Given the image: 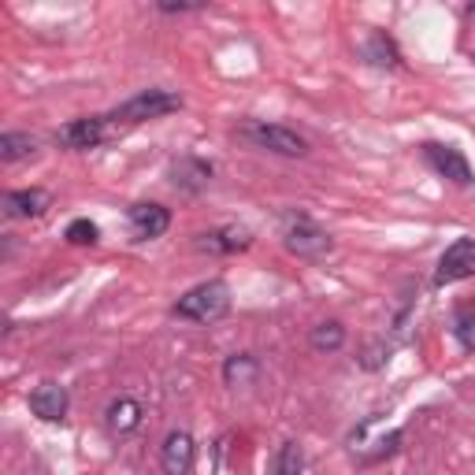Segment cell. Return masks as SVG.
I'll return each instance as SVG.
<instances>
[{
    "mask_svg": "<svg viewBox=\"0 0 475 475\" xmlns=\"http://www.w3.org/2000/svg\"><path fill=\"white\" fill-rule=\"evenodd\" d=\"M226 308H231V290H226V282L212 279V282H201L194 290H186L175 305V316L190 323H216L226 316Z\"/></svg>",
    "mask_w": 475,
    "mask_h": 475,
    "instance_id": "6da1fadb",
    "label": "cell"
},
{
    "mask_svg": "<svg viewBox=\"0 0 475 475\" xmlns=\"http://www.w3.org/2000/svg\"><path fill=\"white\" fill-rule=\"evenodd\" d=\"M178 108H182L178 93H171V90H141L138 97L127 100V105H119L112 112V119L146 123V119H160V115H168V112H178Z\"/></svg>",
    "mask_w": 475,
    "mask_h": 475,
    "instance_id": "7a4b0ae2",
    "label": "cell"
},
{
    "mask_svg": "<svg viewBox=\"0 0 475 475\" xmlns=\"http://www.w3.org/2000/svg\"><path fill=\"white\" fill-rule=\"evenodd\" d=\"M286 249H290L294 257H301V260H320V257H327L330 253V234L323 231V226H316L313 219H305V216H294L290 223H286Z\"/></svg>",
    "mask_w": 475,
    "mask_h": 475,
    "instance_id": "3957f363",
    "label": "cell"
},
{
    "mask_svg": "<svg viewBox=\"0 0 475 475\" xmlns=\"http://www.w3.org/2000/svg\"><path fill=\"white\" fill-rule=\"evenodd\" d=\"M245 138L257 141L260 149L275 153V156H290L294 160V156L308 153V141L290 127H279V123H249V127H245Z\"/></svg>",
    "mask_w": 475,
    "mask_h": 475,
    "instance_id": "277c9868",
    "label": "cell"
},
{
    "mask_svg": "<svg viewBox=\"0 0 475 475\" xmlns=\"http://www.w3.org/2000/svg\"><path fill=\"white\" fill-rule=\"evenodd\" d=\"M108 123L112 115H90V119H71L56 131V141L64 149H97L108 138Z\"/></svg>",
    "mask_w": 475,
    "mask_h": 475,
    "instance_id": "5b68a950",
    "label": "cell"
},
{
    "mask_svg": "<svg viewBox=\"0 0 475 475\" xmlns=\"http://www.w3.org/2000/svg\"><path fill=\"white\" fill-rule=\"evenodd\" d=\"M475 275V238H457L449 245V249L442 253L439 260V272H435V282L446 286V282H461Z\"/></svg>",
    "mask_w": 475,
    "mask_h": 475,
    "instance_id": "8992f818",
    "label": "cell"
},
{
    "mask_svg": "<svg viewBox=\"0 0 475 475\" xmlns=\"http://www.w3.org/2000/svg\"><path fill=\"white\" fill-rule=\"evenodd\" d=\"M424 160L435 168L442 178L449 182H457V186H468L471 182V168H468V160L461 156V149H453V146H424Z\"/></svg>",
    "mask_w": 475,
    "mask_h": 475,
    "instance_id": "52a82bcc",
    "label": "cell"
},
{
    "mask_svg": "<svg viewBox=\"0 0 475 475\" xmlns=\"http://www.w3.org/2000/svg\"><path fill=\"white\" fill-rule=\"evenodd\" d=\"M194 457H197V446H194V439L186 435V431H171V435L163 439L160 464H163V471H168V475H190Z\"/></svg>",
    "mask_w": 475,
    "mask_h": 475,
    "instance_id": "ba28073f",
    "label": "cell"
},
{
    "mask_svg": "<svg viewBox=\"0 0 475 475\" xmlns=\"http://www.w3.org/2000/svg\"><path fill=\"white\" fill-rule=\"evenodd\" d=\"M30 412L45 424H59L67 416V390L56 386V383H41L30 394Z\"/></svg>",
    "mask_w": 475,
    "mask_h": 475,
    "instance_id": "9c48e42d",
    "label": "cell"
},
{
    "mask_svg": "<svg viewBox=\"0 0 475 475\" xmlns=\"http://www.w3.org/2000/svg\"><path fill=\"white\" fill-rule=\"evenodd\" d=\"M131 226L138 238H160L163 231L171 226V212L163 204H153V201H141V204H131Z\"/></svg>",
    "mask_w": 475,
    "mask_h": 475,
    "instance_id": "30bf717a",
    "label": "cell"
},
{
    "mask_svg": "<svg viewBox=\"0 0 475 475\" xmlns=\"http://www.w3.org/2000/svg\"><path fill=\"white\" fill-rule=\"evenodd\" d=\"M49 204H52V197L45 190H12L4 197V209L15 219H37V216H45Z\"/></svg>",
    "mask_w": 475,
    "mask_h": 475,
    "instance_id": "8fae6325",
    "label": "cell"
},
{
    "mask_svg": "<svg viewBox=\"0 0 475 475\" xmlns=\"http://www.w3.org/2000/svg\"><path fill=\"white\" fill-rule=\"evenodd\" d=\"M201 249L204 253H241V249H249L253 245V238L245 234V231H238V226H219V231H212V234H201Z\"/></svg>",
    "mask_w": 475,
    "mask_h": 475,
    "instance_id": "7c38bea8",
    "label": "cell"
},
{
    "mask_svg": "<svg viewBox=\"0 0 475 475\" xmlns=\"http://www.w3.org/2000/svg\"><path fill=\"white\" fill-rule=\"evenodd\" d=\"M105 424L112 435H131V431L141 427V405L134 398H115L105 412Z\"/></svg>",
    "mask_w": 475,
    "mask_h": 475,
    "instance_id": "4fadbf2b",
    "label": "cell"
},
{
    "mask_svg": "<svg viewBox=\"0 0 475 475\" xmlns=\"http://www.w3.org/2000/svg\"><path fill=\"white\" fill-rule=\"evenodd\" d=\"M257 376H260V360L253 353H234L223 364V383L226 386H253Z\"/></svg>",
    "mask_w": 475,
    "mask_h": 475,
    "instance_id": "5bb4252c",
    "label": "cell"
},
{
    "mask_svg": "<svg viewBox=\"0 0 475 475\" xmlns=\"http://www.w3.org/2000/svg\"><path fill=\"white\" fill-rule=\"evenodd\" d=\"M308 342H313L316 353H335V349L345 345V327L338 320H327V323H316L313 335H308Z\"/></svg>",
    "mask_w": 475,
    "mask_h": 475,
    "instance_id": "9a60e30c",
    "label": "cell"
},
{
    "mask_svg": "<svg viewBox=\"0 0 475 475\" xmlns=\"http://www.w3.org/2000/svg\"><path fill=\"white\" fill-rule=\"evenodd\" d=\"M364 56H368L376 67H398V64H401V52H398V45H394V41H390L386 34H371L368 45H364Z\"/></svg>",
    "mask_w": 475,
    "mask_h": 475,
    "instance_id": "2e32d148",
    "label": "cell"
},
{
    "mask_svg": "<svg viewBox=\"0 0 475 475\" xmlns=\"http://www.w3.org/2000/svg\"><path fill=\"white\" fill-rule=\"evenodd\" d=\"M212 178V168L209 163H201V160H182L178 168H175V186H182V190H201L204 182Z\"/></svg>",
    "mask_w": 475,
    "mask_h": 475,
    "instance_id": "e0dca14e",
    "label": "cell"
},
{
    "mask_svg": "<svg viewBox=\"0 0 475 475\" xmlns=\"http://www.w3.org/2000/svg\"><path fill=\"white\" fill-rule=\"evenodd\" d=\"M301 471H305V449L297 442H282L272 461V475H301Z\"/></svg>",
    "mask_w": 475,
    "mask_h": 475,
    "instance_id": "ac0fdd59",
    "label": "cell"
},
{
    "mask_svg": "<svg viewBox=\"0 0 475 475\" xmlns=\"http://www.w3.org/2000/svg\"><path fill=\"white\" fill-rule=\"evenodd\" d=\"M34 149H37V141L30 134H4L0 138V160L4 163L27 160V156H34Z\"/></svg>",
    "mask_w": 475,
    "mask_h": 475,
    "instance_id": "d6986e66",
    "label": "cell"
},
{
    "mask_svg": "<svg viewBox=\"0 0 475 475\" xmlns=\"http://www.w3.org/2000/svg\"><path fill=\"white\" fill-rule=\"evenodd\" d=\"M453 335H457V342H461L464 349H475V305H468V308H461V313H457Z\"/></svg>",
    "mask_w": 475,
    "mask_h": 475,
    "instance_id": "ffe728a7",
    "label": "cell"
},
{
    "mask_svg": "<svg viewBox=\"0 0 475 475\" xmlns=\"http://www.w3.org/2000/svg\"><path fill=\"white\" fill-rule=\"evenodd\" d=\"M67 241H71V245H93V241H97V226H93L90 219L67 223Z\"/></svg>",
    "mask_w": 475,
    "mask_h": 475,
    "instance_id": "44dd1931",
    "label": "cell"
},
{
    "mask_svg": "<svg viewBox=\"0 0 475 475\" xmlns=\"http://www.w3.org/2000/svg\"><path fill=\"white\" fill-rule=\"evenodd\" d=\"M201 4H186V0H178V4H175V0H160V12H168V15H175V12H197Z\"/></svg>",
    "mask_w": 475,
    "mask_h": 475,
    "instance_id": "7402d4cb",
    "label": "cell"
},
{
    "mask_svg": "<svg viewBox=\"0 0 475 475\" xmlns=\"http://www.w3.org/2000/svg\"><path fill=\"white\" fill-rule=\"evenodd\" d=\"M471 15H475V4H471Z\"/></svg>",
    "mask_w": 475,
    "mask_h": 475,
    "instance_id": "603a6c76",
    "label": "cell"
}]
</instances>
